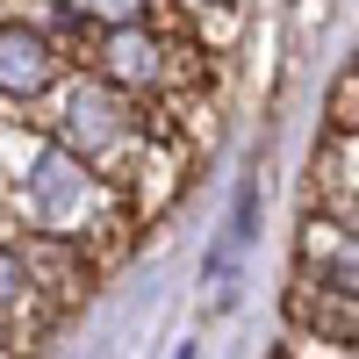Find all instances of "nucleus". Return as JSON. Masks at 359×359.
Listing matches in <instances>:
<instances>
[{
	"mask_svg": "<svg viewBox=\"0 0 359 359\" xmlns=\"http://www.w3.org/2000/svg\"><path fill=\"white\" fill-rule=\"evenodd\" d=\"M22 345H29V338H22V331H8V323H0V359H22Z\"/></svg>",
	"mask_w": 359,
	"mask_h": 359,
	"instance_id": "6e6552de",
	"label": "nucleus"
},
{
	"mask_svg": "<svg viewBox=\"0 0 359 359\" xmlns=\"http://www.w3.org/2000/svg\"><path fill=\"white\" fill-rule=\"evenodd\" d=\"M309 216H331V223L359 230V130H331V144L316 158V208Z\"/></svg>",
	"mask_w": 359,
	"mask_h": 359,
	"instance_id": "39448f33",
	"label": "nucleus"
},
{
	"mask_svg": "<svg viewBox=\"0 0 359 359\" xmlns=\"http://www.w3.org/2000/svg\"><path fill=\"white\" fill-rule=\"evenodd\" d=\"M352 72H359V57H352Z\"/></svg>",
	"mask_w": 359,
	"mask_h": 359,
	"instance_id": "1a4fd4ad",
	"label": "nucleus"
},
{
	"mask_svg": "<svg viewBox=\"0 0 359 359\" xmlns=\"http://www.w3.org/2000/svg\"><path fill=\"white\" fill-rule=\"evenodd\" d=\"M65 72H72V50L36 15H0V108L8 115H36Z\"/></svg>",
	"mask_w": 359,
	"mask_h": 359,
	"instance_id": "f03ea898",
	"label": "nucleus"
},
{
	"mask_svg": "<svg viewBox=\"0 0 359 359\" xmlns=\"http://www.w3.org/2000/svg\"><path fill=\"white\" fill-rule=\"evenodd\" d=\"M0 223L72 252H123V237L137 230L130 201L79 151H65L43 123L8 108H0Z\"/></svg>",
	"mask_w": 359,
	"mask_h": 359,
	"instance_id": "f257e3e1",
	"label": "nucleus"
},
{
	"mask_svg": "<svg viewBox=\"0 0 359 359\" xmlns=\"http://www.w3.org/2000/svg\"><path fill=\"white\" fill-rule=\"evenodd\" d=\"M57 15H65L72 29H94V36H108V29H137L158 15V0H50Z\"/></svg>",
	"mask_w": 359,
	"mask_h": 359,
	"instance_id": "0eeeda50",
	"label": "nucleus"
},
{
	"mask_svg": "<svg viewBox=\"0 0 359 359\" xmlns=\"http://www.w3.org/2000/svg\"><path fill=\"white\" fill-rule=\"evenodd\" d=\"M50 294H43V280H36V266H29V245L15 230H0V323H8V331H43L50 323Z\"/></svg>",
	"mask_w": 359,
	"mask_h": 359,
	"instance_id": "20e7f679",
	"label": "nucleus"
},
{
	"mask_svg": "<svg viewBox=\"0 0 359 359\" xmlns=\"http://www.w3.org/2000/svg\"><path fill=\"white\" fill-rule=\"evenodd\" d=\"M287 316H294V323H316V345H338V352L359 359V302H331V294L294 287V294H287Z\"/></svg>",
	"mask_w": 359,
	"mask_h": 359,
	"instance_id": "423d86ee",
	"label": "nucleus"
},
{
	"mask_svg": "<svg viewBox=\"0 0 359 359\" xmlns=\"http://www.w3.org/2000/svg\"><path fill=\"white\" fill-rule=\"evenodd\" d=\"M294 287L331 294V302H359V230L331 223V216H309L302 245H294Z\"/></svg>",
	"mask_w": 359,
	"mask_h": 359,
	"instance_id": "7ed1b4c3",
	"label": "nucleus"
}]
</instances>
